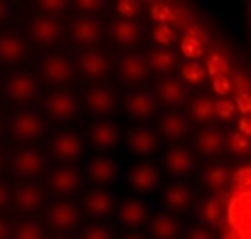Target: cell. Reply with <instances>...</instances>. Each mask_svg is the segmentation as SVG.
<instances>
[{
  "instance_id": "cell-1",
  "label": "cell",
  "mask_w": 251,
  "mask_h": 239,
  "mask_svg": "<svg viewBox=\"0 0 251 239\" xmlns=\"http://www.w3.org/2000/svg\"><path fill=\"white\" fill-rule=\"evenodd\" d=\"M45 108H47V113L52 118H57V121H72V118L76 116V111H79V104H76L74 94H69V91H54V94L47 96Z\"/></svg>"
},
{
  "instance_id": "cell-2",
  "label": "cell",
  "mask_w": 251,
  "mask_h": 239,
  "mask_svg": "<svg viewBox=\"0 0 251 239\" xmlns=\"http://www.w3.org/2000/svg\"><path fill=\"white\" fill-rule=\"evenodd\" d=\"M42 131H45V121L32 111H23L13 118V136L20 141H35L42 136Z\"/></svg>"
},
{
  "instance_id": "cell-3",
  "label": "cell",
  "mask_w": 251,
  "mask_h": 239,
  "mask_svg": "<svg viewBox=\"0 0 251 239\" xmlns=\"http://www.w3.org/2000/svg\"><path fill=\"white\" fill-rule=\"evenodd\" d=\"M42 74L50 84H67L72 79V64L62 54H47L42 59Z\"/></svg>"
},
{
  "instance_id": "cell-4",
  "label": "cell",
  "mask_w": 251,
  "mask_h": 239,
  "mask_svg": "<svg viewBox=\"0 0 251 239\" xmlns=\"http://www.w3.org/2000/svg\"><path fill=\"white\" fill-rule=\"evenodd\" d=\"M52 153L59 160H76L81 156V138L72 131H62L52 138Z\"/></svg>"
},
{
  "instance_id": "cell-5",
  "label": "cell",
  "mask_w": 251,
  "mask_h": 239,
  "mask_svg": "<svg viewBox=\"0 0 251 239\" xmlns=\"http://www.w3.org/2000/svg\"><path fill=\"white\" fill-rule=\"evenodd\" d=\"M30 35H32V40L37 45L50 47V45H54L62 37V25L54 18H37L32 23V27H30Z\"/></svg>"
},
{
  "instance_id": "cell-6",
  "label": "cell",
  "mask_w": 251,
  "mask_h": 239,
  "mask_svg": "<svg viewBox=\"0 0 251 239\" xmlns=\"http://www.w3.org/2000/svg\"><path fill=\"white\" fill-rule=\"evenodd\" d=\"M123 108L133 118H148V116L155 113V96L148 94V91H133V94H128Z\"/></svg>"
},
{
  "instance_id": "cell-7",
  "label": "cell",
  "mask_w": 251,
  "mask_h": 239,
  "mask_svg": "<svg viewBox=\"0 0 251 239\" xmlns=\"http://www.w3.org/2000/svg\"><path fill=\"white\" fill-rule=\"evenodd\" d=\"M5 94L13 99V101H30L35 94H37V84L30 74H13L5 84Z\"/></svg>"
},
{
  "instance_id": "cell-8",
  "label": "cell",
  "mask_w": 251,
  "mask_h": 239,
  "mask_svg": "<svg viewBox=\"0 0 251 239\" xmlns=\"http://www.w3.org/2000/svg\"><path fill=\"white\" fill-rule=\"evenodd\" d=\"M13 168H15L18 175L32 178V175H37V173L45 168V158H42V153H40L37 148H25V151H20V153L15 156Z\"/></svg>"
},
{
  "instance_id": "cell-9",
  "label": "cell",
  "mask_w": 251,
  "mask_h": 239,
  "mask_svg": "<svg viewBox=\"0 0 251 239\" xmlns=\"http://www.w3.org/2000/svg\"><path fill=\"white\" fill-rule=\"evenodd\" d=\"M84 101H86V108H89L91 113H99V116L111 113L113 106H116V96H113V91H108V89H103V86L89 89L86 96H84Z\"/></svg>"
},
{
  "instance_id": "cell-10",
  "label": "cell",
  "mask_w": 251,
  "mask_h": 239,
  "mask_svg": "<svg viewBox=\"0 0 251 239\" xmlns=\"http://www.w3.org/2000/svg\"><path fill=\"white\" fill-rule=\"evenodd\" d=\"M47 222H50L54 229H72V227L79 222V210H76V205H72V202H57V205L50 210Z\"/></svg>"
},
{
  "instance_id": "cell-11",
  "label": "cell",
  "mask_w": 251,
  "mask_h": 239,
  "mask_svg": "<svg viewBox=\"0 0 251 239\" xmlns=\"http://www.w3.org/2000/svg\"><path fill=\"white\" fill-rule=\"evenodd\" d=\"M25 54H27V45H25V40L20 35H13V32L0 35V59H3V62L15 64Z\"/></svg>"
},
{
  "instance_id": "cell-12",
  "label": "cell",
  "mask_w": 251,
  "mask_h": 239,
  "mask_svg": "<svg viewBox=\"0 0 251 239\" xmlns=\"http://www.w3.org/2000/svg\"><path fill=\"white\" fill-rule=\"evenodd\" d=\"M79 69H81L84 77L99 79V77H106V74H108V59H106L101 52L89 50V52H84V54L79 57Z\"/></svg>"
},
{
  "instance_id": "cell-13",
  "label": "cell",
  "mask_w": 251,
  "mask_h": 239,
  "mask_svg": "<svg viewBox=\"0 0 251 239\" xmlns=\"http://www.w3.org/2000/svg\"><path fill=\"white\" fill-rule=\"evenodd\" d=\"M158 180H160V173H158V168L151 165V163L136 165V168H131V173H128L131 187L143 190V192H146V190H153V187L158 185Z\"/></svg>"
},
{
  "instance_id": "cell-14",
  "label": "cell",
  "mask_w": 251,
  "mask_h": 239,
  "mask_svg": "<svg viewBox=\"0 0 251 239\" xmlns=\"http://www.w3.org/2000/svg\"><path fill=\"white\" fill-rule=\"evenodd\" d=\"M126 143H128V148L138 156H151L158 146V136L151 129H133L128 133V138H126Z\"/></svg>"
},
{
  "instance_id": "cell-15",
  "label": "cell",
  "mask_w": 251,
  "mask_h": 239,
  "mask_svg": "<svg viewBox=\"0 0 251 239\" xmlns=\"http://www.w3.org/2000/svg\"><path fill=\"white\" fill-rule=\"evenodd\" d=\"M50 187L59 195H72L79 187V173L74 168H57L50 175Z\"/></svg>"
},
{
  "instance_id": "cell-16",
  "label": "cell",
  "mask_w": 251,
  "mask_h": 239,
  "mask_svg": "<svg viewBox=\"0 0 251 239\" xmlns=\"http://www.w3.org/2000/svg\"><path fill=\"white\" fill-rule=\"evenodd\" d=\"M84 207H86V212H89L91 217H106V214H111L113 200H111V195H108L106 190L96 187V190L86 192V197H84Z\"/></svg>"
},
{
  "instance_id": "cell-17",
  "label": "cell",
  "mask_w": 251,
  "mask_h": 239,
  "mask_svg": "<svg viewBox=\"0 0 251 239\" xmlns=\"http://www.w3.org/2000/svg\"><path fill=\"white\" fill-rule=\"evenodd\" d=\"M163 163H165V168L173 175H185V173H190V168L195 163V156L187 148H170L165 153V160Z\"/></svg>"
},
{
  "instance_id": "cell-18",
  "label": "cell",
  "mask_w": 251,
  "mask_h": 239,
  "mask_svg": "<svg viewBox=\"0 0 251 239\" xmlns=\"http://www.w3.org/2000/svg\"><path fill=\"white\" fill-rule=\"evenodd\" d=\"M72 37H74V42H79V45H96L99 37H101V27H99L96 20L84 18V20H76V23L72 25Z\"/></svg>"
},
{
  "instance_id": "cell-19",
  "label": "cell",
  "mask_w": 251,
  "mask_h": 239,
  "mask_svg": "<svg viewBox=\"0 0 251 239\" xmlns=\"http://www.w3.org/2000/svg\"><path fill=\"white\" fill-rule=\"evenodd\" d=\"M91 143L99 151H108L118 143V129L113 124H96L91 129Z\"/></svg>"
},
{
  "instance_id": "cell-20",
  "label": "cell",
  "mask_w": 251,
  "mask_h": 239,
  "mask_svg": "<svg viewBox=\"0 0 251 239\" xmlns=\"http://www.w3.org/2000/svg\"><path fill=\"white\" fill-rule=\"evenodd\" d=\"M89 178H91L94 183H99V185L111 183V180L116 178V163H113L111 158H103V156L94 158V160L89 163Z\"/></svg>"
},
{
  "instance_id": "cell-21",
  "label": "cell",
  "mask_w": 251,
  "mask_h": 239,
  "mask_svg": "<svg viewBox=\"0 0 251 239\" xmlns=\"http://www.w3.org/2000/svg\"><path fill=\"white\" fill-rule=\"evenodd\" d=\"M148 212H146V205L138 202V200H128V202H123L121 212H118V219L126 224V227H141L146 222Z\"/></svg>"
},
{
  "instance_id": "cell-22",
  "label": "cell",
  "mask_w": 251,
  "mask_h": 239,
  "mask_svg": "<svg viewBox=\"0 0 251 239\" xmlns=\"http://www.w3.org/2000/svg\"><path fill=\"white\" fill-rule=\"evenodd\" d=\"M148 74V64L146 59H141L138 54H126L121 59V77L126 81H138Z\"/></svg>"
},
{
  "instance_id": "cell-23",
  "label": "cell",
  "mask_w": 251,
  "mask_h": 239,
  "mask_svg": "<svg viewBox=\"0 0 251 239\" xmlns=\"http://www.w3.org/2000/svg\"><path fill=\"white\" fill-rule=\"evenodd\" d=\"M15 205L25 212H32L42 205V190L37 185H23L18 192H15Z\"/></svg>"
},
{
  "instance_id": "cell-24",
  "label": "cell",
  "mask_w": 251,
  "mask_h": 239,
  "mask_svg": "<svg viewBox=\"0 0 251 239\" xmlns=\"http://www.w3.org/2000/svg\"><path fill=\"white\" fill-rule=\"evenodd\" d=\"M113 37L121 42V45H133L138 42L141 37V27L133 23V18H123L113 25Z\"/></svg>"
},
{
  "instance_id": "cell-25",
  "label": "cell",
  "mask_w": 251,
  "mask_h": 239,
  "mask_svg": "<svg viewBox=\"0 0 251 239\" xmlns=\"http://www.w3.org/2000/svg\"><path fill=\"white\" fill-rule=\"evenodd\" d=\"M160 131L163 136L168 138H182L187 133V121H185V116L180 113H165L160 118Z\"/></svg>"
},
{
  "instance_id": "cell-26",
  "label": "cell",
  "mask_w": 251,
  "mask_h": 239,
  "mask_svg": "<svg viewBox=\"0 0 251 239\" xmlns=\"http://www.w3.org/2000/svg\"><path fill=\"white\" fill-rule=\"evenodd\" d=\"M190 202H192V192H190L187 187H182V185L168 187V192H165V205H168L170 210H185V207H190Z\"/></svg>"
},
{
  "instance_id": "cell-27",
  "label": "cell",
  "mask_w": 251,
  "mask_h": 239,
  "mask_svg": "<svg viewBox=\"0 0 251 239\" xmlns=\"http://www.w3.org/2000/svg\"><path fill=\"white\" fill-rule=\"evenodd\" d=\"M158 96L163 99V104H168V106H175V104H182V99H185V89H182L177 81H173V79H165V81L158 86Z\"/></svg>"
},
{
  "instance_id": "cell-28",
  "label": "cell",
  "mask_w": 251,
  "mask_h": 239,
  "mask_svg": "<svg viewBox=\"0 0 251 239\" xmlns=\"http://www.w3.org/2000/svg\"><path fill=\"white\" fill-rule=\"evenodd\" d=\"M151 234L158 237V239H173V237L177 234V222H175L170 214H158V217L153 219Z\"/></svg>"
},
{
  "instance_id": "cell-29",
  "label": "cell",
  "mask_w": 251,
  "mask_h": 239,
  "mask_svg": "<svg viewBox=\"0 0 251 239\" xmlns=\"http://www.w3.org/2000/svg\"><path fill=\"white\" fill-rule=\"evenodd\" d=\"M197 148H200L202 153H207V156L219 153V148H222V136H219L217 131H202L200 138H197Z\"/></svg>"
},
{
  "instance_id": "cell-30",
  "label": "cell",
  "mask_w": 251,
  "mask_h": 239,
  "mask_svg": "<svg viewBox=\"0 0 251 239\" xmlns=\"http://www.w3.org/2000/svg\"><path fill=\"white\" fill-rule=\"evenodd\" d=\"M180 52H182L185 59H200L202 52H204V42H200L197 37L182 35V40H180Z\"/></svg>"
},
{
  "instance_id": "cell-31",
  "label": "cell",
  "mask_w": 251,
  "mask_h": 239,
  "mask_svg": "<svg viewBox=\"0 0 251 239\" xmlns=\"http://www.w3.org/2000/svg\"><path fill=\"white\" fill-rule=\"evenodd\" d=\"M173 64H175V57H173L168 50H155V52H151V57H148V67H151V69H158V72H170Z\"/></svg>"
},
{
  "instance_id": "cell-32",
  "label": "cell",
  "mask_w": 251,
  "mask_h": 239,
  "mask_svg": "<svg viewBox=\"0 0 251 239\" xmlns=\"http://www.w3.org/2000/svg\"><path fill=\"white\" fill-rule=\"evenodd\" d=\"M151 18L155 20V23H168V25H173V23H177V13L170 8V5H165V3H153L151 5Z\"/></svg>"
},
{
  "instance_id": "cell-33",
  "label": "cell",
  "mask_w": 251,
  "mask_h": 239,
  "mask_svg": "<svg viewBox=\"0 0 251 239\" xmlns=\"http://www.w3.org/2000/svg\"><path fill=\"white\" fill-rule=\"evenodd\" d=\"M204 74H207V69L197 59H187V64H182V79L190 84H200L204 79Z\"/></svg>"
},
{
  "instance_id": "cell-34",
  "label": "cell",
  "mask_w": 251,
  "mask_h": 239,
  "mask_svg": "<svg viewBox=\"0 0 251 239\" xmlns=\"http://www.w3.org/2000/svg\"><path fill=\"white\" fill-rule=\"evenodd\" d=\"M214 116V101L209 99H197L192 104V118L195 121H209V118Z\"/></svg>"
},
{
  "instance_id": "cell-35",
  "label": "cell",
  "mask_w": 251,
  "mask_h": 239,
  "mask_svg": "<svg viewBox=\"0 0 251 239\" xmlns=\"http://www.w3.org/2000/svg\"><path fill=\"white\" fill-rule=\"evenodd\" d=\"M153 40H155L158 45H163V47H170V45L175 42V30H173L168 23H158L155 30H153Z\"/></svg>"
},
{
  "instance_id": "cell-36",
  "label": "cell",
  "mask_w": 251,
  "mask_h": 239,
  "mask_svg": "<svg viewBox=\"0 0 251 239\" xmlns=\"http://www.w3.org/2000/svg\"><path fill=\"white\" fill-rule=\"evenodd\" d=\"M204 180H207V185L209 187H224L226 185V180H229V173H226V168H209L207 170V175H204Z\"/></svg>"
},
{
  "instance_id": "cell-37",
  "label": "cell",
  "mask_w": 251,
  "mask_h": 239,
  "mask_svg": "<svg viewBox=\"0 0 251 239\" xmlns=\"http://www.w3.org/2000/svg\"><path fill=\"white\" fill-rule=\"evenodd\" d=\"M207 74L209 77H214V74H219V72H226L229 74V62L219 54V52H214V54H209V59H207Z\"/></svg>"
},
{
  "instance_id": "cell-38",
  "label": "cell",
  "mask_w": 251,
  "mask_h": 239,
  "mask_svg": "<svg viewBox=\"0 0 251 239\" xmlns=\"http://www.w3.org/2000/svg\"><path fill=\"white\" fill-rule=\"evenodd\" d=\"M15 237H20V239H40L42 237V227L37 222H23V224H18Z\"/></svg>"
},
{
  "instance_id": "cell-39",
  "label": "cell",
  "mask_w": 251,
  "mask_h": 239,
  "mask_svg": "<svg viewBox=\"0 0 251 239\" xmlns=\"http://www.w3.org/2000/svg\"><path fill=\"white\" fill-rule=\"evenodd\" d=\"M231 79H229V74L226 72H219V74H214L212 77V89L219 94V96H226L229 91H231Z\"/></svg>"
},
{
  "instance_id": "cell-40",
  "label": "cell",
  "mask_w": 251,
  "mask_h": 239,
  "mask_svg": "<svg viewBox=\"0 0 251 239\" xmlns=\"http://www.w3.org/2000/svg\"><path fill=\"white\" fill-rule=\"evenodd\" d=\"M219 214H222L219 200H207V202H204V207H202V217H204V222L217 224V222H219Z\"/></svg>"
},
{
  "instance_id": "cell-41",
  "label": "cell",
  "mask_w": 251,
  "mask_h": 239,
  "mask_svg": "<svg viewBox=\"0 0 251 239\" xmlns=\"http://www.w3.org/2000/svg\"><path fill=\"white\" fill-rule=\"evenodd\" d=\"M116 13L121 18H136L138 15V0H116Z\"/></svg>"
},
{
  "instance_id": "cell-42",
  "label": "cell",
  "mask_w": 251,
  "mask_h": 239,
  "mask_svg": "<svg viewBox=\"0 0 251 239\" xmlns=\"http://www.w3.org/2000/svg\"><path fill=\"white\" fill-rule=\"evenodd\" d=\"M229 148H231L234 153H246V151H249V136L241 133V131L231 133V136H229Z\"/></svg>"
},
{
  "instance_id": "cell-43",
  "label": "cell",
  "mask_w": 251,
  "mask_h": 239,
  "mask_svg": "<svg viewBox=\"0 0 251 239\" xmlns=\"http://www.w3.org/2000/svg\"><path fill=\"white\" fill-rule=\"evenodd\" d=\"M234 111H236V104L229 101V99H219L214 104V116H219V118H231Z\"/></svg>"
},
{
  "instance_id": "cell-44",
  "label": "cell",
  "mask_w": 251,
  "mask_h": 239,
  "mask_svg": "<svg viewBox=\"0 0 251 239\" xmlns=\"http://www.w3.org/2000/svg\"><path fill=\"white\" fill-rule=\"evenodd\" d=\"M234 185H236V187H251V165L239 168V170L234 173Z\"/></svg>"
},
{
  "instance_id": "cell-45",
  "label": "cell",
  "mask_w": 251,
  "mask_h": 239,
  "mask_svg": "<svg viewBox=\"0 0 251 239\" xmlns=\"http://www.w3.org/2000/svg\"><path fill=\"white\" fill-rule=\"evenodd\" d=\"M37 3H40V8L47 10V13H59V10L67 8V0H37Z\"/></svg>"
},
{
  "instance_id": "cell-46",
  "label": "cell",
  "mask_w": 251,
  "mask_h": 239,
  "mask_svg": "<svg viewBox=\"0 0 251 239\" xmlns=\"http://www.w3.org/2000/svg\"><path fill=\"white\" fill-rule=\"evenodd\" d=\"M234 104H236V108H239L241 113H251V94H249V91H239Z\"/></svg>"
},
{
  "instance_id": "cell-47",
  "label": "cell",
  "mask_w": 251,
  "mask_h": 239,
  "mask_svg": "<svg viewBox=\"0 0 251 239\" xmlns=\"http://www.w3.org/2000/svg\"><path fill=\"white\" fill-rule=\"evenodd\" d=\"M84 237L86 239H108L111 232L103 229V227H89V229H84Z\"/></svg>"
},
{
  "instance_id": "cell-48",
  "label": "cell",
  "mask_w": 251,
  "mask_h": 239,
  "mask_svg": "<svg viewBox=\"0 0 251 239\" xmlns=\"http://www.w3.org/2000/svg\"><path fill=\"white\" fill-rule=\"evenodd\" d=\"M74 3H76V8L84 10V13H94V10L101 8V0H74Z\"/></svg>"
},
{
  "instance_id": "cell-49",
  "label": "cell",
  "mask_w": 251,
  "mask_h": 239,
  "mask_svg": "<svg viewBox=\"0 0 251 239\" xmlns=\"http://www.w3.org/2000/svg\"><path fill=\"white\" fill-rule=\"evenodd\" d=\"M185 35H190V37H197L200 42H204V45H207V35H204V32H202L197 25H187V27H185Z\"/></svg>"
},
{
  "instance_id": "cell-50",
  "label": "cell",
  "mask_w": 251,
  "mask_h": 239,
  "mask_svg": "<svg viewBox=\"0 0 251 239\" xmlns=\"http://www.w3.org/2000/svg\"><path fill=\"white\" fill-rule=\"evenodd\" d=\"M231 84H234V86H236L239 91H249V81H246V77H244V74H239V72L234 74Z\"/></svg>"
},
{
  "instance_id": "cell-51",
  "label": "cell",
  "mask_w": 251,
  "mask_h": 239,
  "mask_svg": "<svg viewBox=\"0 0 251 239\" xmlns=\"http://www.w3.org/2000/svg\"><path fill=\"white\" fill-rule=\"evenodd\" d=\"M239 131H241V133H246V136L251 138V116H246V113H244V118L239 121Z\"/></svg>"
},
{
  "instance_id": "cell-52",
  "label": "cell",
  "mask_w": 251,
  "mask_h": 239,
  "mask_svg": "<svg viewBox=\"0 0 251 239\" xmlns=\"http://www.w3.org/2000/svg\"><path fill=\"white\" fill-rule=\"evenodd\" d=\"M5 202H8V190H5L3 183H0V207H5Z\"/></svg>"
},
{
  "instance_id": "cell-53",
  "label": "cell",
  "mask_w": 251,
  "mask_h": 239,
  "mask_svg": "<svg viewBox=\"0 0 251 239\" xmlns=\"http://www.w3.org/2000/svg\"><path fill=\"white\" fill-rule=\"evenodd\" d=\"M5 15H8V3L0 0V20H5Z\"/></svg>"
},
{
  "instance_id": "cell-54",
  "label": "cell",
  "mask_w": 251,
  "mask_h": 239,
  "mask_svg": "<svg viewBox=\"0 0 251 239\" xmlns=\"http://www.w3.org/2000/svg\"><path fill=\"white\" fill-rule=\"evenodd\" d=\"M8 234H10V227H8L3 219H0V237H8Z\"/></svg>"
},
{
  "instance_id": "cell-55",
  "label": "cell",
  "mask_w": 251,
  "mask_h": 239,
  "mask_svg": "<svg viewBox=\"0 0 251 239\" xmlns=\"http://www.w3.org/2000/svg\"><path fill=\"white\" fill-rule=\"evenodd\" d=\"M0 168H3V156H0Z\"/></svg>"
},
{
  "instance_id": "cell-56",
  "label": "cell",
  "mask_w": 251,
  "mask_h": 239,
  "mask_svg": "<svg viewBox=\"0 0 251 239\" xmlns=\"http://www.w3.org/2000/svg\"><path fill=\"white\" fill-rule=\"evenodd\" d=\"M146 3H153V0H146Z\"/></svg>"
}]
</instances>
